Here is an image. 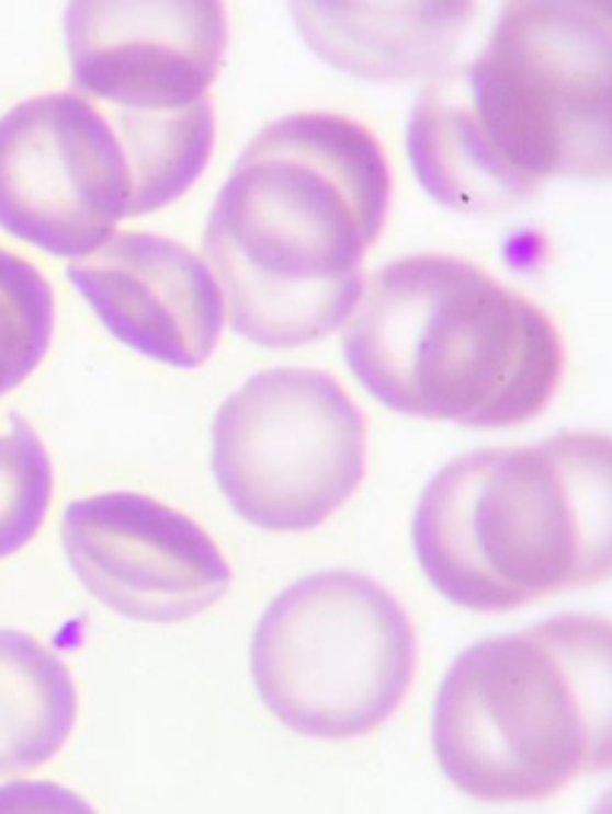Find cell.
<instances>
[{
	"mask_svg": "<svg viewBox=\"0 0 612 814\" xmlns=\"http://www.w3.org/2000/svg\"><path fill=\"white\" fill-rule=\"evenodd\" d=\"M415 627L389 588L351 570L287 586L256 627L252 678L274 719L306 738L379 729L415 678Z\"/></svg>",
	"mask_w": 612,
	"mask_h": 814,
	"instance_id": "cell-6",
	"label": "cell"
},
{
	"mask_svg": "<svg viewBox=\"0 0 612 814\" xmlns=\"http://www.w3.org/2000/svg\"><path fill=\"white\" fill-rule=\"evenodd\" d=\"M55 334V294L30 261L0 249V394L23 386Z\"/></svg>",
	"mask_w": 612,
	"mask_h": 814,
	"instance_id": "cell-16",
	"label": "cell"
},
{
	"mask_svg": "<svg viewBox=\"0 0 612 814\" xmlns=\"http://www.w3.org/2000/svg\"><path fill=\"white\" fill-rule=\"evenodd\" d=\"M135 217V169L115 115L77 93L0 118V227L58 259H87Z\"/></svg>",
	"mask_w": 612,
	"mask_h": 814,
	"instance_id": "cell-8",
	"label": "cell"
},
{
	"mask_svg": "<svg viewBox=\"0 0 612 814\" xmlns=\"http://www.w3.org/2000/svg\"><path fill=\"white\" fill-rule=\"evenodd\" d=\"M389 192L376 137L351 118L309 112L259 130L204 227V259L239 337L281 351L344 325Z\"/></svg>",
	"mask_w": 612,
	"mask_h": 814,
	"instance_id": "cell-1",
	"label": "cell"
},
{
	"mask_svg": "<svg viewBox=\"0 0 612 814\" xmlns=\"http://www.w3.org/2000/svg\"><path fill=\"white\" fill-rule=\"evenodd\" d=\"M443 777L478 802H540L612 760V627L548 618L450 665L434 722Z\"/></svg>",
	"mask_w": 612,
	"mask_h": 814,
	"instance_id": "cell-4",
	"label": "cell"
},
{
	"mask_svg": "<svg viewBox=\"0 0 612 814\" xmlns=\"http://www.w3.org/2000/svg\"><path fill=\"white\" fill-rule=\"evenodd\" d=\"M0 814H97L77 792L58 782L0 786Z\"/></svg>",
	"mask_w": 612,
	"mask_h": 814,
	"instance_id": "cell-18",
	"label": "cell"
},
{
	"mask_svg": "<svg viewBox=\"0 0 612 814\" xmlns=\"http://www.w3.org/2000/svg\"><path fill=\"white\" fill-rule=\"evenodd\" d=\"M463 83L517 175L543 185L612 172V0H508Z\"/></svg>",
	"mask_w": 612,
	"mask_h": 814,
	"instance_id": "cell-5",
	"label": "cell"
},
{
	"mask_svg": "<svg viewBox=\"0 0 612 814\" xmlns=\"http://www.w3.org/2000/svg\"><path fill=\"white\" fill-rule=\"evenodd\" d=\"M306 48L348 77H438L476 20V0H287Z\"/></svg>",
	"mask_w": 612,
	"mask_h": 814,
	"instance_id": "cell-12",
	"label": "cell"
},
{
	"mask_svg": "<svg viewBox=\"0 0 612 814\" xmlns=\"http://www.w3.org/2000/svg\"><path fill=\"white\" fill-rule=\"evenodd\" d=\"M109 112L125 134L135 169V217L179 200L199 182L214 150L211 99L179 112Z\"/></svg>",
	"mask_w": 612,
	"mask_h": 814,
	"instance_id": "cell-15",
	"label": "cell"
},
{
	"mask_svg": "<svg viewBox=\"0 0 612 814\" xmlns=\"http://www.w3.org/2000/svg\"><path fill=\"white\" fill-rule=\"evenodd\" d=\"M68 277L112 337L167 366H202L227 322L207 261L167 236L115 232Z\"/></svg>",
	"mask_w": 612,
	"mask_h": 814,
	"instance_id": "cell-11",
	"label": "cell"
},
{
	"mask_svg": "<svg viewBox=\"0 0 612 814\" xmlns=\"http://www.w3.org/2000/svg\"><path fill=\"white\" fill-rule=\"evenodd\" d=\"M415 554L446 601L505 615L612 570V446L562 433L540 446L453 458L428 481Z\"/></svg>",
	"mask_w": 612,
	"mask_h": 814,
	"instance_id": "cell-3",
	"label": "cell"
},
{
	"mask_svg": "<svg viewBox=\"0 0 612 814\" xmlns=\"http://www.w3.org/2000/svg\"><path fill=\"white\" fill-rule=\"evenodd\" d=\"M406 150L421 188L460 214H498L543 188L517 175L491 150L469 108L463 73H443L418 96Z\"/></svg>",
	"mask_w": 612,
	"mask_h": 814,
	"instance_id": "cell-13",
	"label": "cell"
},
{
	"mask_svg": "<svg viewBox=\"0 0 612 814\" xmlns=\"http://www.w3.org/2000/svg\"><path fill=\"white\" fill-rule=\"evenodd\" d=\"M341 344L354 379L389 411L473 429L543 414L565 366L562 337L540 306L450 255L374 271Z\"/></svg>",
	"mask_w": 612,
	"mask_h": 814,
	"instance_id": "cell-2",
	"label": "cell"
},
{
	"mask_svg": "<svg viewBox=\"0 0 612 814\" xmlns=\"http://www.w3.org/2000/svg\"><path fill=\"white\" fill-rule=\"evenodd\" d=\"M61 541L87 592L115 615L189 620L234 583L230 563L199 521L140 493H100L65 509Z\"/></svg>",
	"mask_w": 612,
	"mask_h": 814,
	"instance_id": "cell-9",
	"label": "cell"
},
{
	"mask_svg": "<svg viewBox=\"0 0 612 814\" xmlns=\"http://www.w3.org/2000/svg\"><path fill=\"white\" fill-rule=\"evenodd\" d=\"M73 93L125 112H179L207 99L227 55L224 0H70Z\"/></svg>",
	"mask_w": 612,
	"mask_h": 814,
	"instance_id": "cell-10",
	"label": "cell"
},
{
	"mask_svg": "<svg viewBox=\"0 0 612 814\" xmlns=\"http://www.w3.org/2000/svg\"><path fill=\"white\" fill-rule=\"evenodd\" d=\"M211 465L239 519L309 531L361 488L367 424L329 372L265 369L220 404Z\"/></svg>",
	"mask_w": 612,
	"mask_h": 814,
	"instance_id": "cell-7",
	"label": "cell"
},
{
	"mask_svg": "<svg viewBox=\"0 0 612 814\" xmlns=\"http://www.w3.org/2000/svg\"><path fill=\"white\" fill-rule=\"evenodd\" d=\"M52 488L55 471L38 433L20 414H10V433L0 436V560L38 535Z\"/></svg>",
	"mask_w": 612,
	"mask_h": 814,
	"instance_id": "cell-17",
	"label": "cell"
},
{
	"mask_svg": "<svg viewBox=\"0 0 612 814\" xmlns=\"http://www.w3.org/2000/svg\"><path fill=\"white\" fill-rule=\"evenodd\" d=\"M68 665L30 633L0 630V777L48 764L73 732Z\"/></svg>",
	"mask_w": 612,
	"mask_h": 814,
	"instance_id": "cell-14",
	"label": "cell"
}]
</instances>
